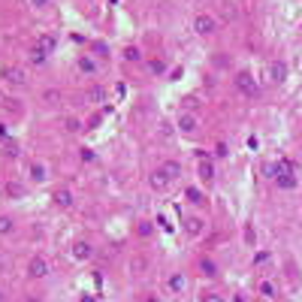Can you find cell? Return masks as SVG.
I'll return each instance as SVG.
<instances>
[{"label":"cell","instance_id":"6da1fadb","mask_svg":"<svg viewBox=\"0 0 302 302\" xmlns=\"http://www.w3.org/2000/svg\"><path fill=\"white\" fill-rule=\"evenodd\" d=\"M266 175H272V178L278 182V188H284V191H293V188H296V172H293V163H287V160L269 163V166H266Z\"/></svg>","mask_w":302,"mask_h":302},{"label":"cell","instance_id":"7a4b0ae2","mask_svg":"<svg viewBox=\"0 0 302 302\" xmlns=\"http://www.w3.org/2000/svg\"><path fill=\"white\" fill-rule=\"evenodd\" d=\"M215 30H218V18H215V15L200 12V15L194 18V33H197V36H212Z\"/></svg>","mask_w":302,"mask_h":302},{"label":"cell","instance_id":"3957f363","mask_svg":"<svg viewBox=\"0 0 302 302\" xmlns=\"http://www.w3.org/2000/svg\"><path fill=\"white\" fill-rule=\"evenodd\" d=\"M236 88L245 94V97H257V82H254V76L248 73V70H242V73H236Z\"/></svg>","mask_w":302,"mask_h":302},{"label":"cell","instance_id":"277c9868","mask_svg":"<svg viewBox=\"0 0 302 302\" xmlns=\"http://www.w3.org/2000/svg\"><path fill=\"white\" fill-rule=\"evenodd\" d=\"M175 124H178V133H185V136H194V133L200 130V118H197L194 112H182Z\"/></svg>","mask_w":302,"mask_h":302},{"label":"cell","instance_id":"5b68a950","mask_svg":"<svg viewBox=\"0 0 302 302\" xmlns=\"http://www.w3.org/2000/svg\"><path fill=\"white\" fill-rule=\"evenodd\" d=\"M182 227H185V233H188L191 239H200L203 230H206V221L197 218V215H191V218H182Z\"/></svg>","mask_w":302,"mask_h":302},{"label":"cell","instance_id":"8992f818","mask_svg":"<svg viewBox=\"0 0 302 302\" xmlns=\"http://www.w3.org/2000/svg\"><path fill=\"white\" fill-rule=\"evenodd\" d=\"M27 275H30V278H45V275H48V260L39 257V254L30 257V263H27Z\"/></svg>","mask_w":302,"mask_h":302},{"label":"cell","instance_id":"52a82bcc","mask_svg":"<svg viewBox=\"0 0 302 302\" xmlns=\"http://www.w3.org/2000/svg\"><path fill=\"white\" fill-rule=\"evenodd\" d=\"M269 79H272L275 85H281V82L287 79V64H284V61H272V64H269Z\"/></svg>","mask_w":302,"mask_h":302},{"label":"cell","instance_id":"ba28073f","mask_svg":"<svg viewBox=\"0 0 302 302\" xmlns=\"http://www.w3.org/2000/svg\"><path fill=\"white\" fill-rule=\"evenodd\" d=\"M27 178H30V182H36V185H42V182L48 178V169H45V163H36V160H33V163L27 166Z\"/></svg>","mask_w":302,"mask_h":302},{"label":"cell","instance_id":"9c48e42d","mask_svg":"<svg viewBox=\"0 0 302 302\" xmlns=\"http://www.w3.org/2000/svg\"><path fill=\"white\" fill-rule=\"evenodd\" d=\"M197 175H200V182H206V185H212L215 182V163L206 157V160H200V166H197Z\"/></svg>","mask_w":302,"mask_h":302},{"label":"cell","instance_id":"30bf717a","mask_svg":"<svg viewBox=\"0 0 302 302\" xmlns=\"http://www.w3.org/2000/svg\"><path fill=\"white\" fill-rule=\"evenodd\" d=\"M3 76H6V82H9V85H18V88H21V85H27V73H24L21 67H9Z\"/></svg>","mask_w":302,"mask_h":302},{"label":"cell","instance_id":"8fae6325","mask_svg":"<svg viewBox=\"0 0 302 302\" xmlns=\"http://www.w3.org/2000/svg\"><path fill=\"white\" fill-rule=\"evenodd\" d=\"M73 257H76V260H91V257H94V245L79 239V242L73 245Z\"/></svg>","mask_w":302,"mask_h":302},{"label":"cell","instance_id":"7c38bea8","mask_svg":"<svg viewBox=\"0 0 302 302\" xmlns=\"http://www.w3.org/2000/svg\"><path fill=\"white\" fill-rule=\"evenodd\" d=\"M166 287H169V293H175V296H178V293H185L188 278H185L182 272H172V275H169V281H166Z\"/></svg>","mask_w":302,"mask_h":302},{"label":"cell","instance_id":"4fadbf2b","mask_svg":"<svg viewBox=\"0 0 302 302\" xmlns=\"http://www.w3.org/2000/svg\"><path fill=\"white\" fill-rule=\"evenodd\" d=\"M157 169H160V172H163L169 182H175V178L182 175V163H178V160H166V163H160Z\"/></svg>","mask_w":302,"mask_h":302},{"label":"cell","instance_id":"5bb4252c","mask_svg":"<svg viewBox=\"0 0 302 302\" xmlns=\"http://www.w3.org/2000/svg\"><path fill=\"white\" fill-rule=\"evenodd\" d=\"M76 67H79L82 73H88V76H97V61H94L91 54H82V57L76 61Z\"/></svg>","mask_w":302,"mask_h":302},{"label":"cell","instance_id":"9a60e30c","mask_svg":"<svg viewBox=\"0 0 302 302\" xmlns=\"http://www.w3.org/2000/svg\"><path fill=\"white\" fill-rule=\"evenodd\" d=\"M185 197H188V200H191V206H197V209H203V206L209 203V200H206V194H203L200 188H188V191H185Z\"/></svg>","mask_w":302,"mask_h":302},{"label":"cell","instance_id":"2e32d148","mask_svg":"<svg viewBox=\"0 0 302 302\" xmlns=\"http://www.w3.org/2000/svg\"><path fill=\"white\" fill-rule=\"evenodd\" d=\"M148 185H151L154 191H166V188H169V178H166L160 169H154V172H151V178H148Z\"/></svg>","mask_w":302,"mask_h":302},{"label":"cell","instance_id":"e0dca14e","mask_svg":"<svg viewBox=\"0 0 302 302\" xmlns=\"http://www.w3.org/2000/svg\"><path fill=\"white\" fill-rule=\"evenodd\" d=\"M54 206H61V209H70L73 206V194L64 188V191H54Z\"/></svg>","mask_w":302,"mask_h":302},{"label":"cell","instance_id":"ac0fdd59","mask_svg":"<svg viewBox=\"0 0 302 302\" xmlns=\"http://www.w3.org/2000/svg\"><path fill=\"white\" fill-rule=\"evenodd\" d=\"M200 269H203V275L218 278V266H215V260H212V257H203V260H200Z\"/></svg>","mask_w":302,"mask_h":302},{"label":"cell","instance_id":"d6986e66","mask_svg":"<svg viewBox=\"0 0 302 302\" xmlns=\"http://www.w3.org/2000/svg\"><path fill=\"white\" fill-rule=\"evenodd\" d=\"M257 290H260L266 299H275V296H278V290H275V284H272V281H260V284H257Z\"/></svg>","mask_w":302,"mask_h":302},{"label":"cell","instance_id":"ffe728a7","mask_svg":"<svg viewBox=\"0 0 302 302\" xmlns=\"http://www.w3.org/2000/svg\"><path fill=\"white\" fill-rule=\"evenodd\" d=\"M45 57H48V51H42L39 45H33V48H30V64H36V67H39V64H45Z\"/></svg>","mask_w":302,"mask_h":302},{"label":"cell","instance_id":"44dd1931","mask_svg":"<svg viewBox=\"0 0 302 302\" xmlns=\"http://www.w3.org/2000/svg\"><path fill=\"white\" fill-rule=\"evenodd\" d=\"M12 230H15V221L9 215H0V236H9Z\"/></svg>","mask_w":302,"mask_h":302},{"label":"cell","instance_id":"7402d4cb","mask_svg":"<svg viewBox=\"0 0 302 302\" xmlns=\"http://www.w3.org/2000/svg\"><path fill=\"white\" fill-rule=\"evenodd\" d=\"M124 61H133V64H139V61H142V51H139L136 45H127V48H124Z\"/></svg>","mask_w":302,"mask_h":302},{"label":"cell","instance_id":"603a6c76","mask_svg":"<svg viewBox=\"0 0 302 302\" xmlns=\"http://www.w3.org/2000/svg\"><path fill=\"white\" fill-rule=\"evenodd\" d=\"M85 100H88V103H100V100H106V91H103V88H91V91L85 94Z\"/></svg>","mask_w":302,"mask_h":302},{"label":"cell","instance_id":"cb8c5ba5","mask_svg":"<svg viewBox=\"0 0 302 302\" xmlns=\"http://www.w3.org/2000/svg\"><path fill=\"white\" fill-rule=\"evenodd\" d=\"M36 45H39L42 51H54V36H45V33H42V36L36 39Z\"/></svg>","mask_w":302,"mask_h":302},{"label":"cell","instance_id":"d4e9b609","mask_svg":"<svg viewBox=\"0 0 302 302\" xmlns=\"http://www.w3.org/2000/svg\"><path fill=\"white\" fill-rule=\"evenodd\" d=\"M148 70H151L154 76H160V73H166V61H160V57H154V61H148Z\"/></svg>","mask_w":302,"mask_h":302},{"label":"cell","instance_id":"484cf974","mask_svg":"<svg viewBox=\"0 0 302 302\" xmlns=\"http://www.w3.org/2000/svg\"><path fill=\"white\" fill-rule=\"evenodd\" d=\"M64 127H67V130H70V133H79V130H82V121H79V118H73V115H70V118H64Z\"/></svg>","mask_w":302,"mask_h":302},{"label":"cell","instance_id":"4316f807","mask_svg":"<svg viewBox=\"0 0 302 302\" xmlns=\"http://www.w3.org/2000/svg\"><path fill=\"white\" fill-rule=\"evenodd\" d=\"M145 266H148V263H145L142 257H133V260H130V272H136V275H142V272H145Z\"/></svg>","mask_w":302,"mask_h":302},{"label":"cell","instance_id":"83f0119b","mask_svg":"<svg viewBox=\"0 0 302 302\" xmlns=\"http://www.w3.org/2000/svg\"><path fill=\"white\" fill-rule=\"evenodd\" d=\"M254 242H257V233H254V227H251V224H245V245H248V248H254Z\"/></svg>","mask_w":302,"mask_h":302},{"label":"cell","instance_id":"f1b7e54d","mask_svg":"<svg viewBox=\"0 0 302 302\" xmlns=\"http://www.w3.org/2000/svg\"><path fill=\"white\" fill-rule=\"evenodd\" d=\"M200 302H224V296H221V293H215V290H209V293L203 290V293H200Z\"/></svg>","mask_w":302,"mask_h":302},{"label":"cell","instance_id":"f546056e","mask_svg":"<svg viewBox=\"0 0 302 302\" xmlns=\"http://www.w3.org/2000/svg\"><path fill=\"white\" fill-rule=\"evenodd\" d=\"M269 263V251H260L257 257H254V266H266Z\"/></svg>","mask_w":302,"mask_h":302},{"label":"cell","instance_id":"4dcf8cb0","mask_svg":"<svg viewBox=\"0 0 302 302\" xmlns=\"http://www.w3.org/2000/svg\"><path fill=\"white\" fill-rule=\"evenodd\" d=\"M139 236H151V224L148 221H139Z\"/></svg>","mask_w":302,"mask_h":302},{"label":"cell","instance_id":"1f68e13d","mask_svg":"<svg viewBox=\"0 0 302 302\" xmlns=\"http://www.w3.org/2000/svg\"><path fill=\"white\" fill-rule=\"evenodd\" d=\"M215 154H218V157H227L230 151H227V145H224V142H218V145H215Z\"/></svg>","mask_w":302,"mask_h":302},{"label":"cell","instance_id":"d6a6232c","mask_svg":"<svg viewBox=\"0 0 302 302\" xmlns=\"http://www.w3.org/2000/svg\"><path fill=\"white\" fill-rule=\"evenodd\" d=\"M79 154H82V160H85V163H91V160H94V151H91V148H82Z\"/></svg>","mask_w":302,"mask_h":302},{"label":"cell","instance_id":"836d02e7","mask_svg":"<svg viewBox=\"0 0 302 302\" xmlns=\"http://www.w3.org/2000/svg\"><path fill=\"white\" fill-rule=\"evenodd\" d=\"M6 191H9V197H21V194H24V191H21V185H9Z\"/></svg>","mask_w":302,"mask_h":302},{"label":"cell","instance_id":"e575fe53","mask_svg":"<svg viewBox=\"0 0 302 302\" xmlns=\"http://www.w3.org/2000/svg\"><path fill=\"white\" fill-rule=\"evenodd\" d=\"M33 6H48V0H30Z\"/></svg>","mask_w":302,"mask_h":302},{"label":"cell","instance_id":"d590c367","mask_svg":"<svg viewBox=\"0 0 302 302\" xmlns=\"http://www.w3.org/2000/svg\"><path fill=\"white\" fill-rule=\"evenodd\" d=\"M142 302H160V299H157V296H151V293H148V296H142Z\"/></svg>","mask_w":302,"mask_h":302},{"label":"cell","instance_id":"8d00e7d4","mask_svg":"<svg viewBox=\"0 0 302 302\" xmlns=\"http://www.w3.org/2000/svg\"><path fill=\"white\" fill-rule=\"evenodd\" d=\"M3 136H6V124L0 121V139H3Z\"/></svg>","mask_w":302,"mask_h":302},{"label":"cell","instance_id":"74e56055","mask_svg":"<svg viewBox=\"0 0 302 302\" xmlns=\"http://www.w3.org/2000/svg\"><path fill=\"white\" fill-rule=\"evenodd\" d=\"M79 302H97V299H94V296H82Z\"/></svg>","mask_w":302,"mask_h":302},{"label":"cell","instance_id":"f35d334b","mask_svg":"<svg viewBox=\"0 0 302 302\" xmlns=\"http://www.w3.org/2000/svg\"><path fill=\"white\" fill-rule=\"evenodd\" d=\"M24 302H42V299H39V296H27Z\"/></svg>","mask_w":302,"mask_h":302},{"label":"cell","instance_id":"ab89813d","mask_svg":"<svg viewBox=\"0 0 302 302\" xmlns=\"http://www.w3.org/2000/svg\"><path fill=\"white\" fill-rule=\"evenodd\" d=\"M0 302H3V290H0Z\"/></svg>","mask_w":302,"mask_h":302}]
</instances>
